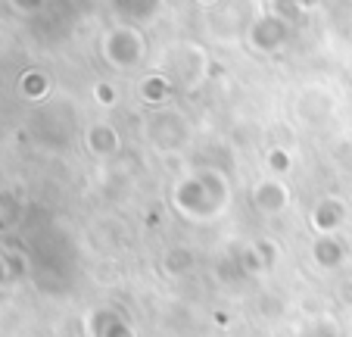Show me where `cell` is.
I'll use <instances>...</instances> for the list:
<instances>
[{
    "label": "cell",
    "instance_id": "1",
    "mask_svg": "<svg viewBox=\"0 0 352 337\" xmlns=\"http://www.w3.org/2000/svg\"><path fill=\"white\" fill-rule=\"evenodd\" d=\"M103 50H107V60L113 66H134L144 57V41H140V34L134 28H119V32H113L107 38Z\"/></svg>",
    "mask_w": 352,
    "mask_h": 337
},
{
    "label": "cell",
    "instance_id": "2",
    "mask_svg": "<svg viewBox=\"0 0 352 337\" xmlns=\"http://www.w3.org/2000/svg\"><path fill=\"white\" fill-rule=\"evenodd\" d=\"M253 203L259 212H265V216H274V212H280L287 206V187L280 185V181L274 178H265L256 185L253 191Z\"/></svg>",
    "mask_w": 352,
    "mask_h": 337
},
{
    "label": "cell",
    "instance_id": "3",
    "mask_svg": "<svg viewBox=\"0 0 352 337\" xmlns=\"http://www.w3.org/2000/svg\"><path fill=\"white\" fill-rule=\"evenodd\" d=\"M87 144H91V150L97 156H109V153L119 150V138H116V132L109 125H94L91 134H87Z\"/></svg>",
    "mask_w": 352,
    "mask_h": 337
},
{
    "label": "cell",
    "instance_id": "4",
    "mask_svg": "<svg viewBox=\"0 0 352 337\" xmlns=\"http://www.w3.org/2000/svg\"><path fill=\"white\" fill-rule=\"evenodd\" d=\"M315 259H318L324 269H337V265L343 263V247L333 238H321L318 244H315Z\"/></svg>",
    "mask_w": 352,
    "mask_h": 337
},
{
    "label": "cell",
    "instance_id": "5",
    "mask_svg": "<svg viewBox=\"0 0 352 337\" xmlns=\"http://www.w3.org/2000/svg\"><path fill=\"white\" fill-rule=\"evenodd\" d=\"M199 3H206V7H209V3H215V0H199Z\"/></svg>",
    "mask_w": 352,
    "mask_h": 337
}]
</instances>
